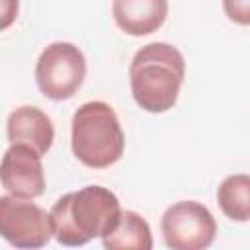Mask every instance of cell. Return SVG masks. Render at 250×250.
Wrapping results in <instances>:
<instances>
[{
    "label": "cell",
    "mask_w": 250,
    "mask_h": 250,
    "mask_svg": "<svg viewBox=\"0 0 250 250\" xmlns=\"http://www.w3.org/2000/svg\"><path fill=\"white\" fill-rule=\"evenodd\" d=\"M119 197L104 186L92 184L61 195L51 207L55 240L62 246H84L107 234L121 217Z\"/></svg>",
    "instance_id": "obj_1"
},
{
    "label": "cell",
    "mask_w": 250,
    "mask_h": 250,
    "mask_svg": "<svg viewBox=\"0 0 250 250\" xmlns=\"http://www.w3.org/2000/svg\"><path fill=\"white\" fill-rule=\"evenodd\" d=\"M186 78V59L170 43L143 45L129 64V86L135 104L148 113H164L178 102Z\"/></svg>",
    "instance_id": "obj_2"
},
{
    "label": "cell",
    "mask_w": 250,
    "mask_h": 250,
    "mask_svg": "<svg viewBox=\"0 0 250 250\" xmlns=\"http://www.w3.org/2000/svg\"><path fill=\"white\" fill-rule=\"evenodd\" d=\"M70 148L88 168L113 166L125 150V133L115 109L102 100L82 104L70 121Z\"/></svg>",
    "instance_id": "obj_3"
},
{
    "label": "cell",
    "mask_w": 250,
    "mask_h": 250,
    "mask_svg": "<svg viewBox=\"0 0 250 250\" xmlns=\"http://www.w3.org/2000/svg\"><path fill=\"white\" fill-rule=\"evenodd\" d=\"M86 57L68 41L47 45L35 62V82L39 92L53 102L70 100L84 84Z\"/></svg>",
    "instance_id": "obj_4"
},
{
    "label": "cell",
    "mask_w": 250,
    "mask_h": 250,
    "mask_svg": "<svg viewBox=\"0 0 250 250\" xmlns=\"http://www.w3.org/2000/svg\"><path fill=\"white\" fill-rule=\"evenodd\" d=\"M160 232L164 244L172 250H203L217 236V221L203 203L184 199L164 211Z\"/></svg>",
    "instance_id": "obj_5"
},
{
    "label": "cell",
    "mask_w": 250,
    "mask_h": 250,
    "mask_svg": "<svg viewBox=\"0 0 250 250\" xmlns=\"http://www.w3.org/2000/svg\"><path fill=\"white\" fill-rule=\"evenodd\" d=\"M0 234L16 248H43L55 238L51 213L33 199L4 193L0 197Z\"/></svg>",
    "instance_id": "obj_6"
},
{
    "label": "cell",
    "mask_w": 250,
    "mask_h": 250,
    "mask_svg": "<svg viewBox=\"0 0 250 250\" xmlns=\"http://www.w3.org/2000/svg\"><path fill=\"white\" fill-rule=\"evenodd\" d=\"M0 180L6 193L35 199L45 191V168L41 154L25 145H10L2 156Z\"/></svg>",
    "instance_id": "obj_7"
},
{
    "label": "cell",
    "mask_w": 250,
    "mask_h": 250,
    "mask_svg": "<svg viewBox=\"0 0 250 250\" xmlns=\"http://www.w3.org/2000/svg\"><path fill=\"white\" fill-rule=\"evenodd\" d=\"M6 135L10 145H25L45 156L53 146L55 127L51 117L41 107L20 105L8 115Z\"/></svg>",
    "instance_id": "obj_8"
},
{
    "label": "cell",
    "mask_w": 250,
    "mask_h": 250,
    "mask_svg": "<svg viewBox=\"0 0 250 250\" xmlns=\"http://www.w3.org/2000/svg\"><path fill=\"white\" fill-rule=\"evenodd\" d=\"M111 16L123 33L145 37L164 25L168 0H111Z\"/></svg>",
    "instance_id": "obj_9"
},
{
    "label": "cell",
    "mask_w": 250,
    "mask_h": 250,
    "mask_svg": "<svg viewBox=\"0 0 250 250\" xmlns=\"http://www.w3.org/2000/svg\"><path fill=\"white\" fill-rule=\"evenodd\" d=\"M102 244L107 250H150L152 230L146 219L137 211H121L115 227L102 236Z\"/></svg>",
    "instance_id": "obj_10"
},
{
    "label": "cell",
    "mask_w": 250,
    "mask_h": 250,
    "mask_svg": "<svg viewBox=\"0 0 250 250\" xmlns=\"http://www.w3.org/2000/svg\"><path fill=\"white\" fill-rule=\"evenodd\" d=\"M217 205L234 223L250 221V174L227 176L217 188Z\"/></svg>",
    "instance_id": "obj_11"
},
{
    "label": "cell",
    "mask_w": 250,
    "mask_h": 250,
    "mask_svg": "<svg viewBox=\"0 0 250 250\" xmlns=\"http://www.w3.org/2000/svg\"><path fill=\"white\" fill-rule=\"evenodd\" d=\"M225 16L236 25H250V0H223Z\"/></svg>",
    "instance_id": "obj_12"
},
{
    "label": "cell",
    "mask_w": 250,
    "mask_h": 250,
    "mask_svg": "<svg viewBox=\"0 0 250 250\" xmlns=\"http://www.w3.org/2000/svg\"><path fill=\"white\" fill-rule=\"evenodd\" d=\"M20 2L18 0H2V29H6L16 18H18Z\"/></svg>",
    "instance_id": "obj_13"
}]
</instances>
